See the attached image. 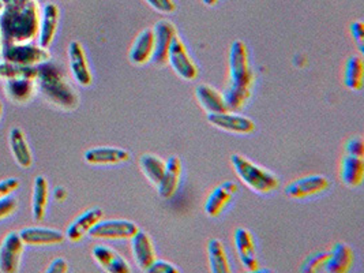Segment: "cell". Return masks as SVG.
Returning a JSON list of instances; mask_svg holds the SVG:
<instances>
[{"mask_svg": "<svg viewBox=\"0 0 364 273\" xmlns=\"http://www.w3.org/2000/svg\"><path fill=\"white\" fill-rule=\"evenodd\" d=\"M230 73L228 84L223 92L228 111H242L251 97L254 84V73L250 65L247 46L242 40H235L230 50Z\"/></svg>", "mask_w": 364, "mask_h": 273, "instance_id": "cell-1", "label": "cell"}, {"mask_svg": "<svg viewBox=\"0 0 364 273\" xmlns=\"http://www.w3.org/2000/svg\"><path fill=\"white\" fill-rule=\"evenodd\" d=\"M41 7L37 0L4 4L0 11V38L3 43H31L38 36Z\"/></svg>", "mask_w": 364, "mask_h": 273, "instance_id": "cell-2", "label": "cell"}, {"mask_svg": "<svg viewBox=\"0 0 364 273\" xmlns=\"http://www.w3.org/2000/svg\"><path fill=\"white\" fill-rule=\"evenodd\" d=\"M36 82L38 93L56 108L63 111H74L78 108L80 96L70 84L65 70L59 63L48 60L38 65Z\"/></svg>", "mask_w": 364, "mask_h": 273, "instance_id": "cell-3", "label": "cell"}, {"mask_svg": "<svg viewBox=\"0 0 364 273\" xmlns=\"http://www.w3.org/2000/svg\"><path fill=\"white\" fill-rule=\"evenodd\" d=\"M231 163L239 179L251 191L261 196H267L280 188V179L276 173H273L265 167L255 164L243 154H232Z\"/></svg>", "mask_w": 364, "mask_h": 273, "instance_id": "cell-4", "label": "cell"}, {"mask_svg": "<svg viewBox=\"0 0 364 273\" xmlns=\"http://www.w3.org/2000/svg\"><path fill=\"white\" fill-rule=\"evenodd\" d=\"M0 59L22 66H38L50 60L48 48L31 43H3L0 48Z\"/></svg>", "mask_w": 364, "mask_h": 273, "instance_id": "cell-5", "label": "cell"}, {"mask_svg": "<svg viewBox=\"0 0 364 273\" xmlns=\"http://www.w3.org/2000/svg\"><path fill=\"white\" fill-rule=\"evenodd\" d=\"M25 253V243L18 231L7 232L0 242V272L17 273Z\"/></svg>", "mask_w": 364, "mask_h": 273, "instance_id": "cell-6", "label": "cell"}, {"mask_svg": "<svg viewBox=\"0 0 364 273\" xmlns=\"http://www.w3.org/2000/svg\"><path fill=\"white\" fill-rule=\"evenodd\" d=\"M168 65L175 71V74L179 75L184 81H194L198 77V66L190 56L186 44L183 43L179 34L173 38L168 53Z\"/></svg>", "mask_w": 364, "mask_h": 273, "instance_id": "cell-7", "label": "cell"}, {"mask_svg": "<svg viewBox=\"0 0 364 273\" xmlns=\"http://www.w3.org/2000/svg\"><path fill=\"white\" fill-rule=\"evenodd\" d=\"M208 122L218 130L232 133V134H239V136L252 134L257 127L254 120L233 111L208 114Z\"/></svg>", "mask_w": 364, "mask_h": 273, "instance_id": "cell-8", "label": "cell"}, {"mask_svg": "<svg viewBox=\"0 0 364 273\" xmlns=\"http://www.w3.org/2000/svg\"><path fill=\"white\" fill-rule=\"evenodd\" d=\"M139 231V227L134 222L124 219H111L100 220L89 232L95 239L104 240H124L132 239Z\"/></svg>", "mask_w": 364, "mask_h": 273, "instance_id": "cell-9", "label": "cell"}, {"mask_svg": "<svg viewBox=\"0 0 364 273\" xmlns=\"http://www.w3.org/2000/svg\"><path fill=\"white\" fill-rule=\"evenodd\" d=\"M331 188V181L323 175H306L295 179L285 188V194L289 198L306 200L325 193Z\"/></svg>", "mask_w": 364, "mask_h": 273, "instance_id": "cell-10", "label": "cell"}, {"mask_svg": "<svg viewBox=\"0 0 364 273\" xmlns=\"http://www.w3.org/2000/svg\"><path fill=\"white\" fill-rule=\"evenodd\" d=\"M67 56H68L70 71H71V75H73L74 81L78 85L83 86V87L92 85L93 74H92V70L89 66L86 52L83 50L82 44L77 40H73L68 44Z\"/></svg>", "mask_w": 364, "mask_h": 273, "instance_id": "cell-11", "label": "cell"}, {"mask_svg": "<svg viewBox=\"0 0 364 273\" xmlns=\"http://www.w3.org/2000/svg\"><path fill=\"white\" fill-rule=\"evenodd\" d=\"M154 33V52L151 62H154L157 66H166L168 65V53L173 38L178 36L176 26L168 21L161 19L154 25L153 29Z\"/></svg>", "mask_w": 364, "mask_h": 273, "instance_id": "cell-12", "label": "cell"}, {"mask_svg": "<svg viewBox=\"0 0 364 273\" xmlns=\"http://www.w3.org/2000/svg\"><path fill=\"white\" fill-rule=\"evenodd\" d=\"M237 191H239V186L233 181H225L224 183L213 188L209 193L203 205L206 216L212 219L220 218L227 209V206L231 204L232 198L237 194Z\"/></svg>", "mask_w": 364, "mask_h": 273, "instance_id": "cell-13", "label": "cell"}, {"mask_svg": "<svg viewBox=\"0 0 364 273\" xmlns=\"http://www.w3.org/2000/svg\"><path fill=\"white\" fill-rule=\"evenodd\" d=\"M233 242H235L239 261L243 265V268L249 272L257 273V271L259 269V262L257 258V249H255V242H254L252 234L247 228L239 227L235 230Z\"/></svg>", "mask_w": 364, "mask_h": 273, "instance_id": "cell-14", "label": "cell"}, {"mask_svg": "<svg viewBox=\"0 0 364 273\" xmlns=\"http://www.w3.org/2000/svg\"><path fill=\"white\" fill-rule=\"evenodd\" d=\"M104 218V212L101 208H90L83 210L80 216H77L73 222L68 224L66 230V239L73 243L81 242L92 228Z\"/></svg>", "mask_w": 364, "mask_h": 273, "instance_id": "cell-15", "label": "cell"}, {"mask_svg": "<svg viewBox=\"0 0 364 273\" xmlns=\"http://www.w3.org/2000/svg\"><path fill=\"white\" fill-rule=\"evenodd\" d=\"M18 232L25 246H59L66 240V235L62 231L48 227H26Z\"/></svg>", "mask_w": 364, "mask_h": 273, "instance_id": "cell-16", "label": "cell"}, {"mask_svg": "<svg viewBox=\"0 0 364 273\" xmlns=\"http://www.w3.org/2000/svg\"><path fill=\"white\" fill-rule=\"evenodd\" d=\"M60 22V10L55 3H46L41 7L40 28H38V44L44 48H50L55 40Z\"/></svg>", "mask_w": 364, "mask_h": 273, "instance_id": "cell-17", "label": "cell"}, {"mask_svg": "<svg viewBox=\"0 0 364 273\" xmlns=\"http://www.w3.org/2000/svg\"><path fill=\"white\" fill-rule=\"evenodd\" d=\"M130 157L129 151L117 146H95L83 154L89 166H117L129 161Z\"/></svg>", "mask_w": 364, "mask_h": 273, "instance_id": "cell-18", "label": "cell"}, {"mask_svg": "<svg viewBox=\"0 0 364 273\" xmlns=\"http://www.w3.org/2000/svg\"><path fill=\"white\" fill-rule=\"evenodd\" d=\"M3 92L9 102H14L17 105H25L32 102L38 93L36 80L31 78L6 80L3 84Z\"/></svg>", "mask_w": 364, "mask_h": 273, "instance_id": "cell-19", "label": "cell"}, {"mask_svg": "<svg viewBox=\"0 0 364 273\" xmlns=\"http://www.w3.org/2000/svg\"><path fill=\"white\" fill-rule=\"evenodd\" d=\"M92 256L95 261L99 264L100 268L102 271L108 273H130L132 267L124 259V257L120 256L115 249L104 246V245H97L92 250Z\"/></svg>", "mask_w": 364, "mask_h": 273, "instance_id": "cell-20", "label": "cell"}, {"mask_svg": "<svg viewBox=\"0 0 364 273\" xmlns=\"http://www.w3.org/2000/svg\"><path fill=\"white\" fill-rule=\"evenodd\" d=\"M132 240V253L136 265L146 272L150 265L157 259V253L149 234L145 231H138Z\"/></svg>", "mask_w": 364, "mask_h": 273, "instance_id": "cell-21", "label": "cell"}, {"mask_svg": "<svg viewBox=\"0 0 364 273\" xmlns=\"http://www.w3.org/2000/svg\"><path fill=\"white\" fill-rule=\"evenodd\" d=\"M182 161L178 156H171L166 161L164 175L157 186L159 196L163 198H172L181 185L182 179Z\"/></svg>", "mask_w": 364, "mask_h": 273, "instance_id": "cell-22", "label": "cell"}, {"mask_svg": "<svg viewBox=\"0 0 364 273\" xmlns=\"http://www.w3.org/2000/svg\"><path fill=\"white\" fill-rule=\"evenodd\" d=\"M154 52V33L153 29H144L135 37L129 51V60L134 66H145L151 62Z\"/></svg>", "mask_w": 364, "mask_h": 273, "instance_id": "cell-23", "label": "cell"}, {"mask_svg": "<svg viewBox=\"0 0 364 273\" xmlns=\"http://www.w3.org/2000/svg\"><path fill=\"white\" fill-rule=\"evenodd\" d=\"M355 264V253L347 243L338 242L331 246L323 272L347 273Z\"/></svg>", "mask_w": 364, "mask_h": 273, "instance_id": "cell-24", "label": "cell"}, {"mask_svg": "<svg viewBox=\"0 0 364 273\" xmlns=\"http://www.w3.org/2000/svg\"><path fill=\"white\" fill-rule=\"evenodd\" d=\"M9 144L18 166L22 168H31L33 164V152L23 130L13 127L9 133Z\"/></svg>", "mask_w": 364, "mask_h": 273, "instance_id": "cell-25", "label": "cell"}, {"mask_svg": "<svg viewBox=\"0 0 364 273\" xmlns=\"http://www.w3.org/2000/svg\"><path fill=\"white\" fill-rule=\"evenodd\" d=\"M50 203V183L46 176L37 175L32 188V218L34 222H43L47 216Z\"/></svg>", "mask_w": 364, "mask_h": 273, "instance_id": "cell-26", "label": "cell"}, {"mask_svg": "<svg viewBox=\"0 0 364 273\" xmlns=\"http://www.w3.org/2000/svg\"><path fill=\"white\" fill-rule=\"evenodd\" d=\"M340 179L347 188H356L362 186L364 179V161L362 157L348 156L341 159Z\"/></svg>", "mask_w": 364, "mask_h": 273, "instance_id": "cell-27", "label": "cell"}, {"mask_svg": "<svg viewBox=\"0 0 364 273\" xmlns=\"http://www.w3.org/2000/svg\"><path fill=\"white\" fill-rule=\"evenodd\" d=\"M196 97L199 105L208 114H218L228 111V107L224 100V96L220 90L208 84H200L196 87Z\"/></svg>", "mask_w": 364, "mask_h": 273, "instance_id": "cell-28", "label": "cell"}, {"mask_svg": "<svg viewBox=\"0 0 364 273\" xmlns=\"http://www.w3.org/2000/svg\"><path fill=\"white\" fill-rule=\"evenodd\" d=\"M344 85L349 90L360 92L364 86V63L362 56L352 55L344 65Z\"/></svg>", "mask_w": 364, "mask_h": 273, "instance_id": "cell-29", "label": "cell"}, {"mask_svg": "<svg viewBox=\"0 0 364 273\" xmlns=\"http://www.w3.org/2000/svg\"><path fill=\"white\" fill-rule=\"evenodd\" d=\"M208 259H209L210 272H231V264H230V259H228L227 250L224 247V243L220 239H209V242H208Z\"/></svg>", "mask_w": 364, "mask_h": 273, "instance_id": "cell-30", "label": "cell"}, {"mask_svg": "<svg viewBox=\"0 0 364 273\" xmlns=\"http://www.w3.org/2000/svg\"><path fill=\"white\" fill-rule=\"evenodd\" d=\"M139 168L150 183L157 188L166 171V161L157 154H142L139 157Z\"/></svg>", "mask_w": 364, "mask_h": 273, "instance_id": "cell-31", "label": "cell"}, {"mask_svg": "<svg viewBox=\"0 0 364 273\" xmlns=\"http://www.w3.org/2000/svg\"><path fill=\"white\" fill-rule=\"evenodd\" d=\"M14 78H37L36 66H22L17 63H11L0 59V80H14Z\"/></svg>", "mask_w": 364, "mask_h": 273, "instance_id": "cell-32", "label": "cell"}, {"mask_svg": "<svg viewBox=\"0 0 364 273\" xmlns=\"http://www.w3.org/2000/svg\"><path fill=\"white\" fill-rule=\"evenodd\" d=\"M329 252H315L306 257L300 265V272L319 273L323 272Z\"/></svg>", "mask_w": 364, "mask_h": 273, "instance_id": "cell-33", "label": "cell"}, {"mask_svg": "<svg viewBox=\"0 0 364 273\" xmlns=\"http://www.w3.org/2000/svg\"><path fill=\"white\" fill-rule=\"evenodd\" d=\"M344 151L348 156H355V157H362L364 156V141L363 136H355L348 138Z\"/></svg>", "mask_w": 364, "mask_h": 273, "instance_id": "cell-34", "label": "cell"}, {"mask_svg": "<svg viewBox=\"0 0 364 273\" xmlns=\"http://www.w3.org/2000/svg\"><path fill=\"white\" fill-rule=\"evenodd\" d=\"M18 209V200L14 196L6 197L0 200V220L9 219L13 216Z\"/></svg>", "mask_w": 364, "mask_h": 273, "instance_id": "cell-35", "label": "cell"}, {"mask_svg": "<svg viewBox=\"0 0 364 273\" xmlns=\"http://www.w3.org/2000/svg\"><path fill=\"white\" fill-rule=\"evenodd\" d=\"M150 7L161 14H172L176 11L178 6L175 0H146Z\"/></svg>", "mask_w": 364, "mask_h": 273, "instance_id": "cell-36", "label": "cell"}, {"mask_svg": "<svg viewBox=\"0 0 364 273\" xmlns=\"http://www.w3.org/2000/svg\"><path fill=\"white\" fill-rule=\"evenodd\" d=\"M21 186V181L18 178H6L0 181V200L13 196L14 191H17Z\"/></svg>", "mask_w": 364, "mask_h": 273, "instance_id": "cell-37", "label": "cell"}, {"mask_svg": "<svg viewBox=\"0 0 364 273\" xmlns=\"http://www.w3.org/2000/svg\"><path fill=\"white\" fill-rule=\"evenodd\" d=\"M146 272L178 273L179 272V268H178L176 265H173V264L168 262V261H164V259H156V261L150 265L149 268H148V271H146Z\"/></svg>", "mask_w": 364, "mask_h": 273, "instance_id": "cell-38", "label": "cell"}, {"mask_svg": "<svg viewBox=\"0 0 364 273\" xmlns=\"http://www.w3.org/2000/svg\"><path fill=\"white\" fill-rule=\"evenodd\" d=\"M349 31H350V34H352V37H353V40H355V43L358 44V47H359V50L360 52L364 51V23L362 21H355V22H352L350 23V26H349Z\"/></svg>", "mask_w": 364, "mask_h": 273, "instance_id": "cell-39", "label": "cell"}, {"mask_svg": "<svg viewBox=\"0 0 364 273\" xmlns=\"http://www.w3.org/2000/svg\"><path fill=\"white\" fill-rule=\"evenodd\" d=\"M47 273H67L68 272V262L65 258L58 257L53 258L48 265V268L46 269Z\"/></svg>", "mask_w": 364, "mask_h": 273, "instance_id": "cell-40", "label": "cell"}, {"mask_svg": "<svg viewBox=\"0 0 364 273\" xmlns=\"http://www.w3.org/2000/svg\"><path fill=\"white\" fill-rule=\"evenodd\" d=\"M67 196H68V193H67L66 188H63V186H58V188H55V191H53V198L58 203L66 201Z\"/></svg>", "mask_w": 364, "mask_h": 273, "instance_id": "cell-41", "label": "cell"}, {"mask_svg": "<svg viewBox=\"0 0 364 273\" xmlns=\"http://www.w3.org/2000/svg\"><path fill=\"white\" fill-rule=\"evenodd\" d=\"M3 4H16V3H25L29 0H1Z\"/></svg>", "mask_w": 364, "mask_h": 273, "instance_id": "cell-42", "label": "cell"}, {"mask_svg": "<svg viewBox=\"0 0 364 273\" xmlns=\"http://www.w3.org/2000/svg\"><path fill=\"white\" fill-rule=\"evenodd\" d=\"M202 1H203V4H205V6H208V7H213V6L217 4V1H218V0H202Z\"/></svg>", "mask_w": 364, "mask_h": 273, "instance_id": "cell-43", "label": "cell"}, {"mask_svg": "<svg viewBox=\"0 0 364 273\" xmlns=\"http://www.w3.org/2000/svg\"><path fill=\"white\" fill-rule=\"evenodd\" d=\"M3 111H4V108H3V102H0V122H1V118H3Z\"/></svg>", "mask_w": 364, "mask_h": 273, "instance_id": "cell-44", "label": "cell"}, {"mask_svg": "<svg viewBox=\"0 0 364 273\" xmlns=\"http://www.w3.org/2000/svg\"><path fill=\"white\" fill-rule=\"evenodd\" d=\"M3 7H4V4H3V1H1V0H0V11H1V10H3Z\"/></svg>", "mask_w": 364, "mask_h": 273, "instance_id": "cell-45", "label": "cell"}, {"mask_svg": "<svg viewBox=\"0 0 364 273\" xmlns=\"http://www.w3.org/2000/svg\"><path fill=\"white\" fill-rule=\"evenodd\" d=\"M0 48H1V38H0Z\"/></svg>", "mask_w": 364, "mask_h": 273, "instance_id": "cell-46", "label": "cell"}]
</instances>
